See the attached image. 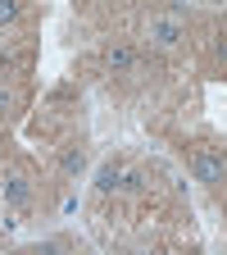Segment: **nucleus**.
Instances as JSON below:
<instances>
[{"label": "nucleus", "mask_w": 227, "mask_h": 255, "mask_svg": "<svg viewBox=\"0 0 227 255\" xmlns=\"http://www.w3.org/2000/svg\"><path fill=\"white\" fill-rule=\"evenodd\" d=\"M105 59H109V69H114V73H127V69H132V59H137V55H132V46H114V50H109Z\"/></svg>", "instance_id": "4"}, {"label": "nucleus", "mask_w": 227, "mask_h": 255, "mask_svg": "<svg viewBox=\"0 0 227 255\" xmlns=\"http://www.w3.org/2000/svg\"><path fill=\"white\" fill-rule=\"evenodd\" d=\"M123 182V173H118V164H105L100 173H95V191H105V196H109V191Z\"/></svg>", "instance_id": "5"}, {"label": "nucleus", "mask_w": 227, "mask_h": 255, "mask_svg": "<svg viewBox=\"0 0 227 255\" xmlns=\"http://www.w3.org/2000/svg\"><path fill=\"white\" fill-rule=\"evenodd\" d=\"M0 191H5L9 205H27V201H32V187H27V178H18V173H9L5 182H0Z\"/></svg>", "instance_id": "3"}, {"label": "nucleus", "mask_w": 227, "mask_h": 255, "mask_svg": "<svg viewBox=\"0 0 227 255\" xmlns=\"http://www.w3.org/2000/svg\"><path fill=\"white\" fill-rule=\"evenodd\" d=\"M177 37H182V18L168 14V18H154L150 23V41L154 46H177Z\"/></svg>", "instance_id": "2"}, {"label": "nucleus", "mask_w": 227, "mask_h": 255, "mask_svg": "<svg viewBox=\"0 0 227 255\" xmlns=\"http://www.w3.org/2000/svg\"><path fill=\"white\" fill-rule=\"evenodd\" d=\"M18 18V0H0V23H14Z\"/></svg>", "instance_id": "7"}, {"label": "nucleus", "mask_w": 227, "mask_h": 255, "mask_svg": "<svg viewBox=\"0 0 227 255\" xmlns=\"http://www.w3.org/2000/svg\"><path fill=\"white\" fill-rule=\"evenodd\" d=\"M59 169L69 173V178H77V173L86 169V155H82V150H64V159H59Z\"/></svg>", "instance_id": "6"}, {"label": "nucleus", "mask_w": 227, "mask_h": 255, "mask_svg": "<svg viewBox=\"0 0 227 255\" xmlns=\"http://www.w3.org/2000/svg\"><path fill=\"white\" fill-rule=\"evenodd\" d=\"M191 173H196V182H223V173H227V164L218 155H196V164H191Z\"/></svg>", "instance_id": "1"}, {"label": "nucleus", "mask_w": 227, "mask_h": 255, "mask_svg": "<svg viewBox=\"0 0 227 255\" xmlns=\"http://www.w3.org/2000/svg\"><path fill=\"white\" fill-rule=\"evenodd\" d=\"M9 105H14V101H9V91H5V87H0V119H5V114H9Z\"/></svg>", "instance_id": "9"}, {"label": "nucleus", "mask_w": 227, "mask_h": 255, "mask_svg": "<svg viewBox=\"0 0 227 255\" xmlns=\"http://www.w3.org/2000/svg\"><path fill=\"white\" fill-rule=\"evenodd\" d=\"M118 187H123V191H141V187H146V178H141V173H123V182H118Z\"/></svg>", "instance_id": "8"}, {"label": "nucleus", "mask_w": 227, "mask_h": 255, "mask_svg": "<svg viewBox=\"0 0 227 255\" xmlns=\"http://www.w3.org/2000/svg\"><path fill=\"white\" fill-rule=\"evenodd\" d=\"M0 155H5V150H0Z\"/></svg>", "instance_id": "10"}]
</instances>
